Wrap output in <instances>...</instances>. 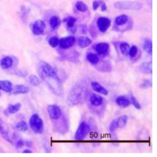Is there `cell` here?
Returning <instances> with one entry per match:
<instances>
[{
  "label": "cell",
  "mask_w": 157,
  "mask_h": 157,
  "mask_svg": "<svg viewBox=\"0 0 157 157\" xmlns=\"http://www.w3.org/2000/svg\"><path fill=\"white\" fill-rule=\"evenodd\" d=\"M39 72L53 93L58 96H61L63 93V85L54 67L47 63L42 62L39 66Z\"/></svg>",
  "instance_id": "1"
},
{
  "label": "cell",
  "mask_w": 157,
  "mask_h": 157,
  "mask_svg": "<svg viewBox=\"0 0 157 157\" xmlns=\"http://www.w3.org/2000/svg\"><path fill=\"white\" fill-rule=\"evenodd\" d=\"M85 88L84 85L82 84L75 85L68 95V102H69V104L73 105L79 104L85 96Z\"/></svg>",
  "instance_id": "2"
},
{
  "label": "cell",
  "mask_w": 157,
  "mask_h": 157,
  "mask_svg": "<svg viewBox=\"0 0 157 157\" xmlns=\"http://www.w3.org/2000/svg\"><path fill=\"white\" fill-rule=\"evenodd\" d=\"M29 126L33 131L38 134H40L44 131V121L37 113H34L29 120Z\"/></svg>",
  "instance_id": "3"
},
{
  "label": "cell",
  "mask_w": 157,
  "mask_h": 157,
  "mask_svg": "<svg viewBox=\"0 0 157 157\" xmlns=\"http://www.w3.org/2000/svg\"><path fill=\"white\" fill-rule=\"evenodd\" d=\"M114 7L121 10H139L142 7V4L138 1H118L114 4Z\"/></svg>",
  "instance_id": "4"
},
{
  "label": "cell",
  "mask_w": 157,
  "mask_h": 157,
  "mask_svg": "<svg viewBox=\"0 0 157 157\" xmlns=\"http://www.w3.org/2000/svg\"><path fill=\"white\" fill-rule=\"evenodd\" d=\"M90 131V126L85 121H82L78 126L75 134V139L76 140H82L85 139L88 134Z\"/></svg>",
  "instance_id": "5"
},
{
  "label": "cell",
  "mask_w": 157,
  "mask_h": 157,
  "mask_svg": "<svg viewBox=\"0 0 157 157\" xmlns=\"http://www.w3.org/2000/svg\"><path fill=\"white\" fill-rule=\"evenodd\" d=\"M47 112L50 118L53 120H58L61 115L60 107L55 104L49 105L47 107Z\"/></svg>",
  "instance_id": "6"
},
{
  "label": "cell",
  "mask_w": 157,
  "mask_h": 157,
  "mask_svg": "<svg viewBox=\"0 0 157 157\" xmlns=\"http://www.w3.org/2000/svg\"><path fill=\"white\" fill-rule=\"evenodd\" d=\"M111 20L107 17H100L97 20V26L101 33H105L110 26Z\"/></svg>",
  "instance_id": "7"
},
{
  "label": "cell",
  "mask_w": 157,
  "mask_h": 157,
  "mask_svg": "<svg viewBox=\"0 0 157 157\" xmlns=\"http://www.w3.org/2000/svg\"><path fill=\"white\" fill-rule=\"evenodd\" d=\"M45 28V24L42 20L36 21L32 26V32L36 36H39L44 33Z\"/></svg>",
  "instance_id": "8"
},
{
  "label": "cell",
  "mask_w": 157,
  "mask_h": 157,
  "mask_svg": "<svg viewBox=\"0 0 157 157\" xmlns=\"http://www.w3.org/2000/svg\"><path fill=\"white\" fill-rule=\"evenodd\" d=\"M75 38L74 36H67L61 38L59 40L58 45L63 49H67L71 47L75 43Z\"/></svg>",
  "instance_id": "9"
},
{
  "label": "cell",
  "mask_w": 157,
  "mask_h": 157,
  "mask_svg": "<svg viewBox=\"0 0 157 157\" xmlns=\"http://www.w3.org/2000/svg\"><path fill=\"white\" fill-rule=\"evenodd\" d=\"M91 86L92 89L98 93H100L103 95L108 94V91L98 82H96V81L92 82L91 83Z\"/></svg>",
  "instance_id": "10"
},
{
  "label": "cell",
  "mask_w": 157,
  "mask_h": 157,
  "mask_svg": "<svg viewBox=\"0 0 157 157\" xmlns=\"http://www.w3.org/2000/svg\"><path fill=\"white\" fill-rule=\"evenodd\" d=\"M0 135L7 142L12 143V140L9 135V132L4 123L0 119Z\"/></svg>",
  "instance_id": "11"
},
{
  "label": "cell",
  "mask_w": 157,
  "mask_h": 157,
  "mask_svg": "<svg viewBox=\"0 0 157 157\" xmlns=\"http://www.w3.org/2000/svg\"><path fill=\"white\" fill-rule=\"evenodd\" d=\"M90 102L93 106L98 107L102 105L103 102V98L99 94L93 93L90 95Z\"/></svg>",
  "instance_id": "12"
},
{
  "label": "cell",
  "mask_w": 157,
  "mask_h": 157,
  "mask_svg": "<svg viewBox=\"0 0 157 157\" xmlns=\"http://www.w3.org/2000/svg\"><path fill=\"white\" fill-rule=\"evenodd\" d=\"M29 91V88L24 85H17L12 87V91L13 94H25Z\"/></svg>",
  "instance_id": "13"
},
{
  "label": "cell",
  "mask_w": 157,
  "mask_h": 157,
  "mask_svg": "<svg viewBox=\"0 0 157 157\" xmlns=\"http://www.w3.org/2000/svg\"><path fill=\"white\" fill-rule=\"evenodd\" d=\"M139 70L144 74H151L152 73V62H144L139 66Z\"/></svg>",
  "instance_id": "14"
},
{
  "label": "cell",
  "mask_w": 157,
  "mask_h": 157,
  "mask_svg": "<svg viewBox=\"0 0 157 157\" xmlns=\"http://www.w3.org/2000/svg\"><path fill=\"white\" fill-rule=\"evenodd\" d=\"M109 48V45L105 42H101L98 44L95 47V50L98 54L104 55L106 53Z\"/></svg>",
  "instance_id": "15"
},
{
  "label": "cell",
  "mask_w": 157,
  "mask_h": 157,
  "mask_svg": "<svg viewBox=\"0 0 157 157\" xmlns=\"http://www.w3.org/2000/svg\"><path fill=\"white\" fill-rule=\"evenodd\" d=\"M21 108V104L16 103L15 104H9L7 109L4 110V114L6 115H9L12 113H15Z\"/></svg>",
  "instance_id": "16"
},
{
  "label": "cell",
  "mask_w": 157,
  "mask_h": 157,
  "mask_svg": "<svg viewBox=\"0 0 157 157\" xmlns=\"http://www.w3.org/2000/svg\"><path fill=\"white\" fill-rule=\"evenodd\" d=\"M116 103L121 107H127L129 105L130 102L128 98L124 96H119L115 99Z\"/></svg>",
  "instance_id": "17"
},
{
  "label": "cell",
  "mask_w": 157,
  "mask_h": 157,
  "mask_svg": "<svg viewBox=\"0 0 157 157\" xmlns=\"http://www.w3.org/2000/svg\"><path fill=\"white\" fill-rule=\"evenodd\" d=\"M13 64L12 59L9 56H4L0 61V66L2 69H7L10 68Z\"/></svg>",
  "instance_id": "18"
},
{
  "label": "cell",
  "mask_w": 157,
  "mask_h": 157,
  "mask_svg": "<svg viewBox=\"0 0 157 157\" xmlns=\"http://www.w3.org/2000/svg\"><path fill=\"white\" fill-rule=\"evenodd\" d=\"M91 44V39L86 36H80L78 38V45L81 48L88 47Z\"/></svg>",
  "instance_id": "19"
},
{
  "label": "cell",
  "mask_w": 157,
  "mask_h": 157,
  "mask_svg": "<svg viewBox=\"0 0 157 157\" xmlns=\"http://www.w3.org/2000/svg\"><path fill=\"white\" fill-rule=\"evenodd\" d=\"M0 89L7 93H10L12 90V83L9 80H0Z\"/></svg>",
  "instance_id": "20"
},
{
  "label": "cell",
  "mask_w": 157,
  "mask_h": 157,
  "mask_svg": "<svg viewBox=\"0 0 157 157\" xmlns=\"http://www.w3.org/2000/svg\"><path fill=\"white\" fill-rule=\"evenodd\" d=\"M49 23H50V27L53 29H55L59 27V26L61 24V21L60 19L58 17L55 15V16H52L49 20Z\"/></svg>",
  "instance_id": "21"
},
{
  "label": "cell",
  "mask_w": 157,
  "mask_h": 157,
  "mask_svg": "<svg viewBox=\"0 0 157 157\" xmlns=\"http://www.w3.org/2000/svg\"><path fill=\"white\" fill-rule=\"evenodd\" d=\"M117 121V128H122L125 126V125L127 123L128 121V117L125 115H121L118 118H116Z\"/></svg>",
  "instance_id": "22"
},
{
  "label": "cell",
  "mask_w": 157,
  "mask_h": 157,
  "mask_svg": "<svg viewBox=\"0 0 157 157\" xmlns=\"http://www.w3.org/2000/svg\"><path fill=\"white\" fill-rule=\"evenodd\" d=\"M86 59L87 61L93 64H96L98 63L99 61V58L96 54L93 53H89L86 55Z\"/></svg>",
  "instance_id": "23"
},
{
  "label": "cell",
  "mask_w": 157,
  "mask_h": 157,
  "mask_svg": "<svg viewBox=\"0 0 157 157\" xmlns=\"http://www.w3.org/2000/svg\"><path fill=\"white\" fill-rule=\"evenodd\" d=\"M128 18L126 15H121L116 17L115 20V23L118 26H121L124 25L128 21Z\"/></svg>",
  "instance_id": "24"
},
{
  "label": "cell",
  "mask_w": 157,
  "mask_h": 157,
  "mask_svg": "<svg viewBox=\"0 0 157 157\" xmlns=\"http://www.w3.org/2000/svg\"><path fill=\"white\" fill-rule=\"evenodd\" d=\"M129 45L126 42H122L120 44V50L121 54L125 56L129 55Z\"/></svg>",
  "instance_id": "25"
},
{
  "label": "cell",
  "mask_w": 157,
  "mask_h": 157,
  "mask_svg": "<svg viewBox=\"0 0 157 157\" xmlns=\"http://www.w3.org/2000/svg\"><path fill=\"white\" fill-rule=\"evenodd\" d=\"M144 49L148 54H152V42L150 39H146L144 40Z\"/></svg>",
  "instance_id": "26"
},
{
  "label": "cell",
  "mask_w": 157,
  "mask_h": 157,
  "mask_svg": "<svg viewBox=\"0 0 157 157\" xmlns=\"http://www.w3.org/2000/svg\"><path fill=\"white\" fill-rule=\"evenodd\" d=\"M100 6H101V10L102 11H104V10H106V9H107L106 5L102 1L96 0V1H93V9L94 10H96L98 8V7H99Z\"/></svg>",
  "instance_id": "27"
},
{
  "label": "cell",
  "mask_w": 157,
  "mask_h": 157,
  "mask_svg": "<svg viewBox=\"0 0 157 157\" xmlns=\"http://www.w3.org/2000/svg\"><path fill=\"white\" fill-rule=\"evenodd\" d=\"M75 8L77 9V10L82 12H85L88 10V6L82 1H78L75 3Z\"/></svg>",
  "instance_id": "28"
},
{
  "label": "cell",
  "mask_w": 157,
  "mask_h": 157,
  "mask_svg": "<svg viewBox=\"0 0 157 157\" xmlns=\"http://www.w3.org/2000/svg\"><path fill=\"white\" fill-rule=\"evenodd\" d=\"M63 21L66 23L67 26L69 28L72 29L75 25V23L76 22V18L73 17H69L65 18Z\"/></svg>",
  "instance_id": "29"
},
{
  "label": "cell",
  "mask_w": 157,
  "mask_h": 157,
  "mask_svg": "<svg viewBox=\"0 0 157 157\" xmlns=\"http://www.w3.org/2000/svg\"><path fill=\"white\" fill-rule=\"evenodd\" d=\"M16 128L18 131H23V132L27 131L28 129L27 123L24 121H20L18 122L16 125Z\"/></svg>",
  "instance_id": "30"
},
{
  "label": "cell",
  "mask_w": 157,
  "mask_h": 157,
  "mask_svg": "<svg viewBox=\"0 0 157 157\" xmlns=\"http://www.w3.org/2000/svg\"><path fill=\"white\" fill-rule=\"evenodd\" d=\"M29 83L33 86H37L40 84V80L38 77L35 75H30L29 77Z\"/></svg>",
  "instance_id": "31"
},
{
  "label": "cell",
  "mask_w": 157,
  "mask_h": 157,
  "mask_svg": "<svg viewBox=\"0 0 157 157\" xmlns=\"http://www.w3.org/2000/svg\"><path fill=\"white\" fill-rule=\"evenodd\" d=\"M48 44L49 45L53 47V48H55L59 44V39L57 37L55 36H52L51 37L49 40H48Z\"/></svg>",
  "instance_id": "32"
},
{
  "label": "cell",
  "mask_w": 157,
  "mask_h": 157,
  "mask_svg": "<svg viewBox=\"0 0 157 157\" xmlns=\"http://www.w3.org/2000/svg\"><path fill=\"white\" fill-rule=\"evenodd\" d=\"M129 100L130 103H131L136 109H140L141 106H140L139 101L136 99V98L132 94L129 96Z\"/></svg>",
  "instance_id": "33"
},
{
  "label": "cell",
  "mask_w": 157,
  "mask_h": 157,
  "mask_svg": "<svg viewBox=\"0 0 157 157\" xmlns=\"http://www.w3.org/2000/svg\"><path fill=\"white\" fill-rule=\"evenodd\" d=\"M138 52V48L136 45H132L129 50V55L131 58H134L137 55Z\"/></svg>",
  "instance_id": "34"
},
{
  "label": "cell",
  "mask_w": 157,
  "mask_h": 157,
  "mask_svg": "<svg viewBox=\"0 0 157 157\" xmlns=\"http://www.w3.org/2000/svg\"><path fill=\"white\" fill-rule=\"evenodd\" d=\"M117 121H116V118L113 119L109 126V129L111 132H113L114 131H115L117 129Z\"/></svg>",
  "instance_id": "35"
},
{
  "label": "cell",
  "mask_w": 157,
  "mask_h": 157,
  "mask_svg": "<svg viewBox=\"0 0 157 157\" xmlns=\"http://www.w3.org/2000/svg\"><path fill=\"white\" fill-rule=\"evenodd\" d=\"M152 85V82L150 80H145L144 81V82L141 84L140 86L142 88H148L149 86H151Z\"/></svg>",
  "instance_id": "36"
},
{
  "label": "cell",
  "mask_w": 157,
  "mask_h": 157,
  "mask_svg": "<svg viewBox=\"0 0 157 157\" xmlns=\"http://www.w3.org/2000/svg\"><path fill=\"white\" fill-rule=\"evenodd\" d=\"M26 8L25 7H21V19L23 20H25V17L26 15Z\"/></svg>",
  "instance_id": "37"
},
{
  "label": "cell",
  "mask_w": 157,
  "mask_h": 157,
  "mask_svg": "<svg viewBox=\"0 0 157 157\" xmlns=\"http://www.w3.org/2000/svg\"><path fill=\"white\" fill-rule=\"evenodd\" d=\"M24 144H25V143L22 140H19L17 142V147L20 148V147H21L22 146H23Z\"/></svg>",
  "instance_id": "38"
},
{
  "label": "cell",
  "mask_w": 157,
  "mask_h": 157,
  "mask_svg": "<svg viewBox=\"0 0 157 157\" xmlns=\"http://www.w3.org/2000/svg\"><path fill=\"white\" fill-rule=\"evenodd\" d=\"M23 153H33L32 152V151L31 150H28V149H25V150H24L23 151Z\"/></svg>",
  "instance_id": "39"
},
{
  "label": "cell",
  "mask_w": 157,
  "mask_h": 157,
  "mask_svg": "<svg viewBox=\"0 0 157 157\" xmlns=\"http://www.w3.org/2000/svg\"><path fill=\"white\" fill-rule=\"evenodd\" d=\"M25 144H26V145L27 146H28V147H31V145H32V142H29V141L26 142Z\"/></svg>",
  "instance_id": "40"
},
{
  "label": "cell",
  "mask_w": 157,
  "mask_h": 157,
  "mask_svg": "<svg viewBox=\"0 0 157 157\" xmlns=\"http://www.w3.org/2000/svg\"><path fill=\"white\" fill-rule=\"evenodd\" d=\"M0 96H1V93H0Z\"/></svg>",
  "instance_id": "41"
}]
</instances>
